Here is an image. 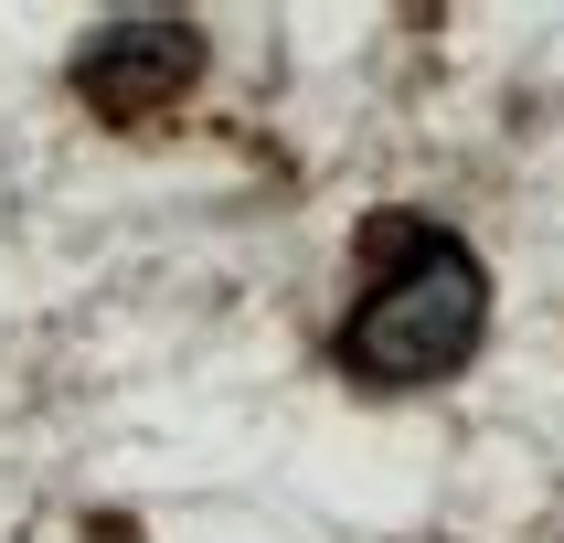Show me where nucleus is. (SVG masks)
<instances>
[{
  "label": "nucleus",
  "instance_id": "f257e3e1",
  "mask_svg": "<svg viewBox=\"0 0 564 543\" xmlns=\"http://www.w3.org/2000/svg\"><path fill=\"white\" fill-rule=\"evenodd\" d=\"M490 330V278H479V256L426 214H373L362 224V298L341 319V373L362 394H426L447 383L458 362L479 351Z\"/></svg>",
  "mask_w": 564,
  "mask_h": 543
},
{
  "label": "nucleus",
  "instance_id": "f03ea898",
  "mask_svg": "<svg viewBox=\"0 0 564 543\" xmlns=\"http://www.w3.org/2000/svg\"><path fill=\"white\" fill-rule=\"evenodd\" d=\"M192 86H203V32L171 22V11L96 22V32H86V54H75V96H86L107 128H160Z\"/></svg>",
  "mask_w": 564,
  "mask_h": 543
}]
</instances>
